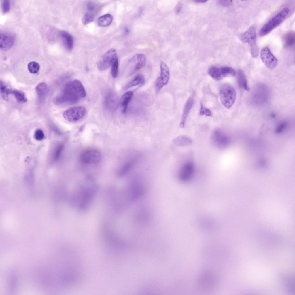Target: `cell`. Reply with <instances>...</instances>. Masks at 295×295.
<instances>
[{"label": "cell", "mask_w": 295, "mask_h": 295, "mask_svg": "<svg viewBox=\"0 0 295 295\" xmlns=\"http://www.w3.org/2000/svg\"><path fill=\"white\" fill-rule=\"evenodd\" d=\"M47 89L46 84L44 82L38 84L36 87L35 90L39 97H43L45 94Z\"/></svg>", "instance_id": "28"}, {"label": "cell", "mask_w": 295, "mask_h": 295, "mask_svg": "<svg viewBox=\"0 0 295 295\" xmlns=\"http://www.w3.org/2000/svg\"><path fill=\"white\" fill-rule=\"evenodd\" d=\"M145 79L143 75L139 74L135 77L124 87V89L126 90L133 86L140 84H143Z\"/></svg>", "instance_id": "22"}, {"label": "cell", "mask_w": 295, "mask_h": 295, "mask_svg": "<svg viewBox=\"0 0 295 295\" xmlns=\"http://www.w3.org/2000/svg\"><path fill=\"white\" fill-rule=\"evenodd\" d=\"M97 4L92 1L89 2L86 5L87 12L86 13L94 16V14L97 10Z\"/></svg>", "instance_id": "31"}, {"label": "cell", "mask_w": 295, "mask_h": 295, "mask_svg": "<svg viewBox=\"0 0 295 295\" xmlns=\"http://www.w3.org/2000/svg\"><path fill=\"white\" fill-rule=\"evenodd\" d=\"M193 103V98L192 97H190L187 100L184 105L182 118L180 124V127L181 128H183L185 126L186 118L192 107Z\"/></svg>", "instance_id": "16"}, {"label": "cell", "mask_w": 295, "mask_h": 295, "mask_svg": "<svg viewBox=\"0 0 295 295\" xmlns=\"http://www.w3.org/2000/svg\"><path fill=\"white\" fill-rule=\"evenodd\" d=\"M28 69L29 72L32 74H36L39 71L40 65L39 63L35 61H31L27 65Z\"/></svg>", "instance_id": "29"}, {"label": "cell", "mask_w": 295, "mask_h": 295, "mask_svg": "<svg viewBox=\"0 0 295 295\" xmlns=\"http://www.w3.org/2000/svg\"><path fill=\"white\" fill-rule=\"evenodd\" d=\"M111 65V75L114 78H115L118 75L119 68L118 61L117 58L114 60Z\"/></svg>", "instance_id": "30"}, {"label": "cell", "mask_w": 295, "mask_h": 295, "mask_svg": "<svg viewBox=\"0 0 295 295\" xmlns=\"http://www.w3.org/2000/svg\"><path fill=\"white\" fill-rule=\"evenodd\" d=\"M117 58L116 52L114 49H111L107 51L103 56L97 63V67L101 71L106 69Z\"/></svg>", "instance_id": "11"}, {"label": "cell", "mask_w": 295, "mask_h": 295, "mask_svg": "<svg viewBox=\"0 0 295 295\" xmlns=\"http://www.w3.org/2000/svg\"><path fill=\"white\" fill-rule=\"evenodd\" d=\"M146 63V57L143 54H136L129 60L128 66L129 73L132 74L139 70L145 66Z\"/></svg>", "instance_id": "10"}, {"label": "cell", "mask_w": 295, "mask_h": 295, "mask_svg": "<svg viewBox=\"0 0 295 295\" xmlns=\"http://www.w3.org/2000/svg\"><path fill=\"white\" fill-rule=\"evenodd\" d=\"M105 103L106 106L109 109H114L117 103L116 97L111 93L109 94L105 98Z\"/></svg>", "instance_id": "26"}, {"label": "cell", "mask_w": 295, "mask_h": 295, "mask_svg": "<svg viewBox=\"0 0 295 295\" xmlns=\"http://www.w3.org/2000/svg\"><path fill=\"white\" fill-rule=\"evenodd\" d=\"M11 93L14 95L17 101L19 103H23L27 101L26 95L22 91L17 90H12Z\"/></svg>", "instance_id": "27"}, {"label": "cell", "mask_w": 295, "mask_h": 295, "mask_svg": "<svg viewBox=\"0 0 295 295\" xmlns=\"http://www.w3.org/2000/svg\"><path fill=\"white\" fill-rule=\"evenodd\" d=\"M44 134L42 130L40 129H37L34 135L35 138L38 141L42 140L44 138Z\"/></svg>", "instance_id": "34"}, {"label": "cell", "mask_w": 295, "mask_h": 295, "mask_svg": "<svg viewBox=\"0 0 295 295\" xmlns=\"http://www.w3.org/2000/svg\"><path fill=\"white\" fill-rule=\"evenodd\" d=\"M63 146L62 145H60L58 147L55 154V159L57 158L58 156H59L63 150Z\"/></svg>", "instance_id": "35"}, {"label": "cell", "mask_w": 295, "mask_h": 295, "mask_svg": "<svg viewBox=\"0 0 295 295\" xmlns=\"http://www.w3.org/2000/svg\"><path fill=\"white\" fill-rule=\"evenodd\" d=\"M113 20V17L110 14H106L100 17L98 20V25L101 27H106L110 25Z\"/></svg>", "instance_id": "23"}, {"label": "cell", "mask_w": 295, "mask_h": 295, "mask_svg": "<svg viewBox=\"0 0 295 295\" xmlns=\"http://www.w3.org/2000/svg\"><path fill=\"white\" fill-rule=\"evenodd\" d=\"M160 76L157 79L155 83L156 91L158 92L168 83L170 77V72L169 67L163 62L160 64Z\"/></svg>", "instance_id": "8"}, {"label": "cell", "mask_w": 295, "mask_h": 295, "mask_svg": "<svg viewBox=\"0 0 295 295\" xmlns=\"http://www.w3.org/2000/svg\"><path fill=\"white\" fill-rule=\"evenodd\" d=\"M289 9L284 8L271 18L260 29L259 35L264 36L268 34L274 28L280 24L288 15Z\"/></svg>", "instance_id": "1"}, {"label": "cell", "mask_w": 295, "mask_h": 295, "mask_svg": "<svg viewBox=\"0 0 295 295\" xmlns=\"http://www.w3.org/2000/svg\"><path fill=\"white\" fill-rule=\"evenodd\" d=\"M211 141L216 147L219 149L226 148L229 143L228 136L222 130L219 129L214 130L211 135Z\"/></svg>", "instance_id": "6"}, {"label": "cell", "mask_w": 295, "mask_h": 295, "mask_svg": "<svg viewBox=\"0 0 295 295\" xmlns=\"http://www.w3.org/2000/svg\"><path fill=\"white\" fill-rule=\"evenodd\" d=\"M285 46L287 47H290L294 44L295 41V33L292 32L287 33L284 38Z\"/></svg>", "instance_id": "24"}, {"label": "cell", "mask_w": 295, "mask_h": 295, "mask_svg": "<svg viewBox=\"0 0 295 295\" xmlns=\"http://www.w3.org/2000/svg\"><path fill=\"white\" fill-rule=\"evenodd\" d=\"M256 30L255 26H251L239 37L242 41L249 44L251 55L254 58L257 57L258 55V48L256 43Z\"/></svg>", "instance_id": "2"}, {"label": "cell", "mask_w": 295, "mask_h": 295, "mask_svg": "<svg viewBox=\"0 0 295 295\" xmlns=\"http://www.w3.org/2000/svg\"><path fill=\"white\" fill-rule=\"evenodd\" d=\"M208 72L209 76L216 81L227 76H234L236 74L235 69L228 66L218 67L213 66L209 68Z\"/></svg>", "instance_id": "4"}, {"label": "cell", "mask_w": 295, "mask_h": 295, "mask_svg": "<svg viewBox=\"0 0 295 295\" xmlns=\"http://www.w3.org/2000/svg\"><path fill=\"white\" fill-rule=\"evenodd\" d=\"M174 143L177 146H186L191 145L192 140L190 138L185 135L179 136L173 140Z\"/></svg>", "instance_id": "20"}, {"label": "cell", "mask_w": 295, "mask_h": 295, "mask_svg": "<svg viewBox=\"0 0 295 295\" xmlns=\"http://www.w3.org/2000/svg\"><path fill=\"white\" fill-rule=\"evenodd\" d=\"M94 16L86 13L84 16L82 21L84 24L86 25L92 22L94 20Z\"/></svg>", "instance_id": "33"}, {"label": "cell", "mask_w": 295, "mask_h": 295, "mask_svg": "<svg viewBox=\"0 0 295 295\" xmlns=\"http://www.w3.org/2000/svg\"><path fill=\"white\" fill-rule=\"evenodd\" d=\"M221 101L226 108H229L233 105L236 98V94L234 88L228 84H224L221 87L220 90Z\"/></svg>", "instance_id": "3"}, {"label": "cell", "mask_w": 295, "mask_h": 295, "mask_svg": "<svg viewBox=\"0 0 295 295\" xmlns=\"http://www.w3.org/2000/svg\"><path fill=\"white\" fill-rule=\"evenodd\" d=\"M195 172V167L193 163L191 161H187L182 166L179 173V178L180 181L185 182L191 179Z\"/></svg>", "instance_id": "13"}, {"label": "cell", "mask_w": 295, "mask_h": 295, "mask_svg": "<svg viewBox=\"0 0 295 295\" xmlns=\"http://www.w3.org/2000/svg\"><path fill=\"white\" fill-rule=\"evenodd\" d=\"M0 92L3 99L6 101L8 99V95L11 93L12 90L8 87L7 85L5 82L1 81Z\"/></svg>", "instance_id": "25"}, {"label": "cell", "mask_w": 295, "mask_h": 295, "mask_svg": "<svg viewBox=\"0 0 295 295\" xmlns=\"http://www.w3.org/2000/svg\"><path fill=\"white\" fill-rule=\"evenodd\" d=\"M194 1L196 3H205L207 2V1L205 0H194Z\"/></svg>", "instance_id": "40"}, {"label": "cell", "mask_w": 295, "mask_h": 295, "mask_svg": "<svg viewBox=\"0 0 295 295\" xmlns=\"http://www.w3.org/2000/svg\"><path fill=\"white\" fill-rule=\"evenodd\" d=\"M260 57L262 62L268 69H273L276 67L277 60L268 47H266L262 48L260 52Z\"/></svg>", "instance_id": "9"}, {"label": "cell", "mask_w": 295, "mask_h": 295, "mask_svg": "<svg viewBox=\"0 0 295 295\" xmlns=\"http://www.w3.org/2000/svg\"><path fill=\"white\" fill-rule=\"evenodd\" d=\"M86 113V109L82 106H76L70 108L63 114L64 118L71 122H77L82 118Z\"/></svg>", "instance_id": "5"}, {"label": "cell", "mask_w": 295, "mask_h": 295, "mask_svg": "<svg viewBox=\"0 0 295 295\" xmlns=\"http://www.w3.org/2000/svg\"><path fill=\"white\" fill-rule=\"evenodd\" d=\"M81 161L86 164H94L100 160L101 155L98 150L94 149L87 150L82 152L80 157Z\"/></svg>", "instance_id": "7"}, {"label": "cell", "mask_w": 295, "mask_h": 295, "mask_svg": "<svg viewBox=\"0 0 295 295\" xmlns=\"http://www.w3.org/2000/svg\"><path fill=\"white\" fill-rule=\"evenodd\" d=\"M63 43L65 48L68 50H71L73 46V41L72 36L65 31H61L60 33Z\"/></svg>", "instance_id": "17"}, {"label": "cell", "mask_w": 295, "mask_h": 295, "mask_svg": "<svg viewBox=\"0 0 295 295\" xmlns=\"http://www.w3.org/2000/svg\"><path fill=\"white\" fill-rule=\"evenodd\" d=\"M182 5L180 3H178L175 9V12L177 13H179L181 9Z\"/></svg>", "instance_id": "37"}, {"label": "cell", "mask_w": 295, "mask_h": 295, "mask_svg": "<svg viewBox=\"0 0 295 295\" xmlns=\"http://www.w3.org/2000/svg\"><path fill=\"white\" fill-rule=\"evenodd\" d=\"M125 32L126 33H127L128 32V30L127 28H125Z\"/></svg>", "instance_id": "41"}, {"label": "cell", "mask_w": 295, "mask_h": 295, "mask_svg": "<svg viewBox=\"0 0 295 295\" xmlns=\"http://www.w3.org/2000/svg\"><path fill=\"white\" fill-rule=\"evenodd\" d=\"M80 98L73 88L72 81L68 82L65 86L64 93L61 98L62 102L73 104L77 103Z\"/></svg>", "instance_id": "12"}, {"label": "cell", "mask_w": 295, "mask_h": 295, "mask_svg": "<svg viewBox=\"0 0 295 295\" xmlns=\"http://www.w3.org/2000/svg\"><path fill=\"white\" fill-rule=\"evenodd\" d=\"M143 186L141 183L138 181H135L131 183L129 190L131 199L136 200L141 196L144 192Z\"/></svg>", "instance_id": "15"}, {"label": "cell", "mask_w": 295, "mask_h": 295, "mask_svg": "<svg viewBox=\"0 0 295 295\" xmlns=\"http://www.w3.org/2000/svg\"><path fill=\"white\" fill-rule=\"evenodd\" d=\"M2 12L3 13H7L9 11L10 4V1L8 0H4L2 1L1 4Z\"/></svg>", "instance_id": "32"}, {"label": "cell", "mask_w": 295, "mask_h": 295, "mask_svg": "<svg viewBox=\"0 0 295 295\" xmlns=\"http://www.w3.org/2000/svg\"><path fill=\"white\" fill-rule=\"evenodd\" d=\"M219 4L223 6H227L231 4V2L229 1L220 0L218 1Z\"/></svg>", "instance_id": "36"}, {"label": "cell", "mask_w": 295, "mask_h": 295, "mask_svg": "<svg viewBox=\"0 0 295 295\" xmlns=\"http://www.w3.org/2000/svg\"><path fill=\"white\" fill-rule=\"evenodd\" d=\"M133 92L131 91L125 92L122 97L120 100V104L123 113H125L127 110L128 105L132 99Z\"/></svg>", "instance_id": "18"}, {"label": "cell", "mask_w": 295, "mask_h": 295, "mask_svg": "<svg viewBox=\"0 0 295 295\" xmlns=\"http://www.w3.org/2000/svg\"><path fill=\"white\" fill-rule=\"evenodd\" d=\"M237 80L240 88L247 91L249 90L246 77L244 72L240 69L237 72Z\"/></svg>", "instance_id": "19"}, {"label": "cell", "mask_w": 295, "mask_h": 295, "mask_svg": "<svg viewBox=\"0 0 295 295\" xmlns=\"http://www.w3.org/2000/svg\"><path fill=\"white\" fill-rule=\"evenodd\" d=\"M204 112L206 115L208 116H211L212 113L211 111L209 109L204 108Z\"/></svg>", "instance_id": "38"}, {"label": "cell", "mask_w": 295, "mask_h": 295, "mask_svg": "<svg viewBox=\"0 0 295 295\" xmlns=\"http://www.w3.org/2000/svg\"><path fill=\"white\" fill-rule=\"evenodd\" d=\"M73 88L80 98H84L86 93L81 82L79 80H75L72 81Z\"/></svg>", "instance_id": "21"}, {"label": "cell", "mask_w": 295, "mask_h": 295, "mask_svg": "<svg viewBox=\"0 0 295 295\" xmlns=\"http://www.w3.org/2000/svg\"><path fill=\"white\" fill-rule=\"evenodd\" d=\"M201 108L200 111V114L201 115H203L205 114L204 108L203 107V105L202 103L200 104Z\"/></svg>", "instance_id": "39"}, {"label": "cell", "mask_w": 295, "mask_h": 295, "mask_svg": "<svg viewBox=\"0 0 295 295\" xmlns=\"http://www.w3.org/2000/svg\"><path fill=\"white\" fill-rule=\"evenodd\" d=\"M0 49L3 51L9 50L13 46L15 36L14 33L10 32H4L0 33Z\"/></svg>", "instance_id": "14"}]
</instances>
